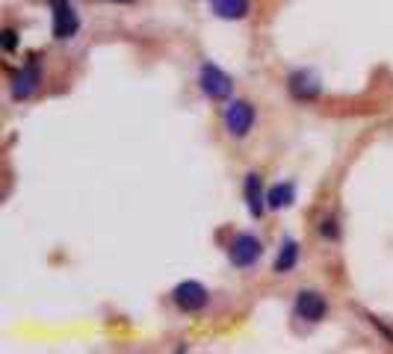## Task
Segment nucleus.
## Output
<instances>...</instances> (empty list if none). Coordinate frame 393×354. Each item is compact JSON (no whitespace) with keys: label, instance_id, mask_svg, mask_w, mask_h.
Masks as SVG:
<instances>
[{"label":"nucleus","instance_id":"obj_14","mask_svg":"<svg viewBox=\"0 0 393 354\" xmlns=\"http://www.w3.org/2000/svg\"><path fill=\"white\" fill-rule=\"evenodd\" d=\"M319 233H322V236H329V240H337V236H340V233H337V225L332 222V218H329V222H322Z\"/></svg>","mask_w":393,"mask_h":354},{"label":"nucleus","instance_id":"obj_2","mask_svg":"<svg viewBox=\"0 0 393 354\" xmlns=\"http://www.w3.org/2000/svg\"><path fill=\"white\" fill-rule=\"evenodd\" d=\"M201 89L207 98L213 100H225V98H231V89H234V83L231 77H228L219 65H213V62H204L201 65Z\"/></svg>","mask_w":393,"mask_h":354},{"label":"nucleus","instance_id":"obj_5","mask_svg":"<svg viewBox=\"0 0 393 354\" xmlns=\"http://www.w3.org/2000/svg\"><path fill=\"white\" fill-rule=\"evenodd\" d=\"M254 124V107L249 100H234L231 107L225 112V127L228 133H234V136H245V133L252 130Z\"/></svg>","mask_w":393,"mask_h":354},{"label":"nucleus","instance_id":"obj_1","mask_svg":"<svg viewBox=\"0 0 393 354\" xmlns=\"http://www.w3.org/2000/svg\"><path fill=\"white\" fill-rule=\"evenodd\" d=\"M228 257H231V263L237 269H249L264 257V242H260L254 233H240L231 242V248H228Z\"/></svg>","mask_w":393,"mask_h":354},{"label":"nucleus","instance_id":"obj_3","mask_svg":"<svg viewBox=\"0 0 393 354\" xmlns=\"http://www.w3.org/2000/svg\"><path fill=\"white\" fill-rule=\"evenodd\" d=\"M175 305L181 307L184 313H199L201 307H207V290L199 283V281H184V283H177L175 286Z\"/></svg>","mask_w":393,"mask_h":354},{"label":"nucleus","instance_id":"obj_6","mask_svg":"<svg viewBox=\"0 0 393 354\" xmlns=\"http://www.w3.org/2000/svg\"><path fill=\"white\" fill-rule=\"evenodd\" d=\"M80 30V18L71 9L69 0H54V36L57 39H71Z\"/></svg>","mask_w":393,"mask_h":354},{"label":"nucleus","instance_id":"obj_4","mask_svg":"<svg viewBox=\"0 0 393 354\" xmlns=\"http://www.w3.org/2000/svg\"><path fill=\"white\" fill-rule=\"evenodd\" d=\"M39 83H42V71L36 62H27L21 65L18 71H15V80H12V98L15 100H30L33 95L39 92Z\"/></svg>","mask_w":393,"mask_h":354},{"label":"nucleus","instance_id":"obj_7","mask_svg":"<svg viewBox=\"0 0 393 354\" xmlns=\"http://www.w3.org/2000/svg\"><path fill=\"white\" fill-rule=\"evenodd\" d=\"M287 86H290V95L296 98V100H314L322 92L319 80L310 74V71H293L290 80H287Z\"/></svg>","mask_w":393,"mask_h":354},{"label":"nucleus","instance_id":"obj_13","mask_svg":"<svg viewBox=\"0 0 393 354\" xmlns=\"http://www.w3.org/2000/svg\"><path fill=\"white\" fill-rule=\"evenodd\" d=\"M4 47H6V50H15V47H18V33H15V30H6V33H4Z\"/></svg>","mask_w":393,"mask_h":354},{"label":"nucleus","instance_id":"obj_15","mask_svg":"<svg viewBox=\"0 0 393 354\" xmlns=\"http://www.w3.org/2000/svg\"><path fill=\"white\" fill-rule=\"evenodd\" d=\"M112 4H134V0H112Z\"/></svg>","mask_w":393,"mask_h":354},{"label":"nucleus","instance_id":"obj_12","mask_svg":"<svg viewBox=\"0 0 393 354\" xmlns=\"http://www.w3.org/2000/svg\"><path fill=\"white\" fill-rule=\"evenodd\" d=\"M296 263H299V245L293 242V240H287L281 245V251H278V257H275V272L278 275H287V272H293V269H296Z\"/></svg>","mask_w":393,"mask_h":354},{"label":"nucleus","instance_id":"obj_11","mask_svg":"<svg viewBox=\"0 0 393 354\" xmlns=\"http://www.w3.org/2000/svg\"><path fill=\"white\" fill-rule=\"evenodd\" d=\"M293 201H296V187H293V183H278V187H272L266 192L269 210H287Z\"/></svg>","mask_w":393,"mask_h":354},{"label":"nucleus","instance_id":"obj_10","mask_svg":"<svg viewBox=\"0 0 393 354\" xmlns=\"http://www.w3.org/2000/svg\"><path fill=\"white\" fill-rule=\"evenodd\" d=\"M213 12L225 21H240L249 15V0H213Z\"/></svg>","mask_w":393,"mask_h":354},{"label":"nucleus","instance_id":"obj_8","mask_svg":"<svg viewBox=\"0 0 393 354\" xmlns=\"http://www.w3.org/2000/svg\"><path fill=\"white\" fill-rule=\"evenodd\" d=\"M296 313L302 319H307V322H319V319L325 316V298L314 290H302L296 295Z\"/></svg>","mask_w":393,"mask_h":354},{"label":"nucleus","instance_id":"obj_9","mask_svg":"<svg viewBox=\"0 0 393 354\" xmlns=\"http://www.w3.org/2000/svg\"><path fill=\"white\" fill-rule=\"evenodd\" d=\"M245 201H249V213H252L254 218H260V216H264V210L269 207L257 175H249V177H245Z\"/></svg>","mask_w":393,"mask_h":354}]
</instances>
